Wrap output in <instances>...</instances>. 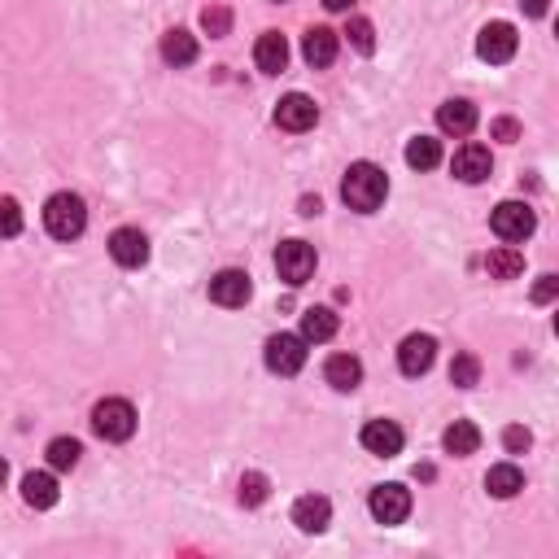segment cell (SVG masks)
I'll return each instance as SVG.
<instances>
[{"instance_id":"6da1fadb","label":"cell","mask_w":559,"mask_h":559,"mask_svg":"<svg viewBox=\"0 0 559 559\" xmlns=\"http://www.w3.org/2000/svg\"><path fill=\"white\" fill-rule=\"evenodd\" d=\"M341 197H346L350 210L372 214L385 206V197H389V175L380 171L376 162H354L346 171V180H341Z\"/></svg>"},{"instance_id":"7a4b0ae2","label":"cell","mask_w":559,"mask_h":559,"mask_svg":"<svg viewBox=\"0 0 559 559\" xmlns=\"http://www.w3.org/2000/svg\"><path fill=\"white\" fill-rule=\"evenodd\" d=\"M44 228L57 241H75L88 228V206H83V197L75 193H53L49 206H44Z\"/></svg>"},{"instance_id":"3957f363","label":"cell","mask_w":559,"mask_h":559,"mask_svg":"<svg viewBox=\"0 0 559 559\" xmlns=\"http://www.w3.org/2000/svg\"><path fill=\"white\" fill-rule=\"evenodd\" d=\"M92 428L105 442H127L136 433V407L127 398H105L92 407Z\"/></svg>"},{"instance_id":"277c9868","label":"cell","mask_w":559,"mask_h":559,"mask_svg":"<svg viewBox=\"0 0 559 559\" xmlns=\"http://www.w3.org/2000/svg\"><path fill=\"white\" fill-rule=\"evenodd\" d=\"M490 228L498 241H507V245H516V241H529L533 228H538V214H533L525 201H503V206H494L490 214Z\"/></svg>"},{"instance_id":"5b68a950","label":"cell","mask_w":559,"mask_h":559,"mask_svg":"<svg viewBox=\"0 0 559 559\" xmlns=\"http://www.w3.org/2000/svg\"><path fill=\"white\" fill-rule=\"evenodd\" d=\"M267 367L276 376H297L306 367V337H297V332H276V337H267Z\"/></svg>"},{"instance_id":"8992f818","label":"cell","mask_w":559,"mask_h":559,"mask_svg":"<svg viewBox=\"0 0 559 559\" xmlns=\"http://www.w3.org/2000/svg\"><path fill=\"white\" fill-rule=\"evenodd\" d=\"M315 245H306V241H284L280 249H276V271H280V280L284 284H306L315 276Z\"/></svg>"},{"instance_id":"52a82bcc","label":"cell","mask_w":559,"mask_h":559,"mask_svg":"<svg viewBox=\"0 0 559 559\" xmlns=\"http://www.w3.org/2000/svg\"><path fill=\"white\" fill-rule=\"evenodd\" d=\"M367 507H372V516L380 520V525H402V520L411 516V490L398 485V481L376 485L372 498H367Z\"/></svg>"},{"instance_id":"ba28073f","label":"cell","mask_w":559,"mask_h":559,"mask_svg":"<svg viewBox=\"0 0 559 559\" xmlns=\"http://www.w3.org/2000/svg\"><path fill=\"white\" fill-rule=\"evenodd\" d=\"M520 49V35L511 22H490L481 35H477V53H481V62H490V66H503L511 62Z\"/></svg>"},{"instance_id":"9c48e42d","label":"cell","mask_w":559,"mask_h":559,"mask_svg":"<svg viewBox=\"0 0 559 559\" xmlns=\"http://www.w3.org/2000/svg\"><path fill=\"white\" fill-rule=\"evenodd\" d=\"M319 123V105L306 97V92H289L280 105H276V127L280 132H311Z\"/></svg>"},{"instance_id":"30bf717a","label":"cell","mask_w":559,"mask_h":559,"mask_svg":"<svg viewBox=\"0 0 559 559\" xmlns=\"http://www.w3.org/2000/svg\"><path fill=\"white\" fill-rule=\"evenodd\" d=\"M433 363H437V341L428 337V332H411V337L398 346V367H402V376H424Z\"/></svg>"},{"instance_id":"8fae6325","label":"cell","mask_w":559,"mask_h":559,"mask_svg":"<svg viewBox=\"0 0 559 559\" xmlns=\"http://www.w3.org/2000/svg\"><path fill=\"white\" fill-rule=\"evenodd\" d=\"M249 293H254V284H249V276H245V271H236V267L219 271V276L210 280V302H214V306H228V311L245 306Z\"/></svg>"},{"instance_id":"7c38bea8","label":"cell","mask_w":559,"mask_h":559,"mask_svg":"<svg viewBox=\"0 0 559 559\" xmlns=\"http://www.w3.org/2000/svg\"><path fill=\"white\" fill-rule=\"evenodd\" d=\"M110 258L118 267H145L149 263V241L140 228H118L110 236Z\"/></svg>"},{"instance_id":"4fadbf2b","label":"cell","mask_w":559,"mask_h":559,"mask_svg":"<svg viewBox=\"0 0 559 559\" xmlns=\"http://www.w3.org/2000/svg\"><path fill=\"white\" fill-rule=\"evenodd\" d=\"M450 171H455V180H463V184H481V180H490L494 158L485 145H463L455 153V162H450Z\"/></svg>"},{"instance_id":"5bb4252c","label":"cell","mask_w":559,"mask_h":559,"mask_svg":"<svg viewBox=\"0 0 559 559\" xmlns=\"http://www.w3.org/2000/svg\"><path fill=\"white\" fill-rule=\"evenodd\" d=\"M363 450L380 459H394L402 450V428L394 420H367L363 424Z\"/></svg>"},{"instance_id":"9a60e30c","label":"cell","mask_w":559,"mask_h":559,"mask_svg":"<svg viewBox=\"0 0 559 559\" xmlns=\"http://www.w3.org/2000/svg\"><path fill=\"white\" fill-rule=\"evenodd\" d=\"M328 520H332V503L324 494H306L293 503V525L302 533H324Z\"/></svg>"},{"instance_id":"2e32d148","label":"cell","mask_w":559,"mask_h":559,"mask_svg":"<svg viewBox=\"0 0 559 559\" xmlns=\"http://www.w3.org/2000/svg\"><path fill=\"white\" fill-rule=\"evenodd\" d=\"M437 127H442L446 136H468L472 127H477V105L463 101V97L437 105Z\"/></svg>"},{"instance_id":"e0dca14e","label":"cell","mask_w":559,"mask_h":559,"mask_svg":"<svg viewBox=\"0 0 559 559\" xmlns=\"http://www.w3.org/2000/svg\"><path fill=\"white\" fill-rule=\"evenodd\" d=\"M254 62L263 75H280L284 66H289V40H284L280 31H267V35H258V44H254Z\"/></svg>"},{"instance_id":"ac0fdd59","label":"cell","mask_w":559,"mask_h":559,"mask_svg":"<svg viewBox=\"0 0 559 559\" xmlns=\"http://www.w3.org/2000/svg\"><path fill=\"white\" fill-rule=\"evenodd\" d=\"M302 57H306V66H315V70L332 66V62H337V31L311 27V31H306V40H302Z\"/></svg>"},{"instance_id":"d6986e66","label":"cell","mask_w":559,"mask_h":559,"mask_svg":"<svg viewBox=\"0 0 559 559\" xmlns=\"http://www.w3.org/2000/svg\"><path fill=\"white\" fill-rule=\"evenodd\" d=\"M324 380L332 389H341V394H350V389L363 385V363L354 359V354H332L324 363Z\"/></svg>"},{"instance_id":"ffe728a7","label":"cell","mask_w":559,"mask_h":559,"mask_svg":"<svg viewBox=\"0 0 559 559\" xmlns=\"http://www.w3.org/2000/svg\"><path fill=\"white\" fill-rule=\"evenodd\" d=\"M442 446H446V455H455V459H463V455H477V446H481V428L472 424V420H455L442 433Z\"/></svg>"},{"instance_id":"44dd1931","label":"cell","mask_w":559,"mask_h":559,"mask_svg":"<svg viewBox=\"0 0 559 559\" xmlns=\"http://www.w3.org/2000/svg\"><path fill=\"white\" fill-rule=\"evenodd\" d=\"M22 498H27V507H35V511H49L57 503V481L49 472H27V477H22Z\"/></svg>"},{"instance_id":"7402d4cb","label":"cell","mask_w":559,"mask_h":559,"mask_svg":"<svg viewBox=\"0 0 559 559\" xmlns=\"http://www.w3.org/2000/svg\"><path fill=\"white\" fill-rule=\"evenodd\" d=\"M162 57H166V66H193L197 62V40L184 27L166 31L162 35Z\"/></svg>"},{"instance_id":"603a6c76","label":"cell","mask_w":559,"mask_h":559,"mask_svg":"<svg viewBox=\"0 0 559 559\" xmlns=\"http://www.w3.org/2000/svg\"><path fill=\"white\" fill-rule=\"evenodd\" d=\"M485 271H490V280H516L520 271H525V254H520L516 245H498V249H490V258H485Z\"/></svg>"},{"instance_id":"cb8c5ba5","label":"cell","mask_w":559,"mask_h":559,"mask_svg":"<svg viewBox=\"0 0 559 559\" xmlns=\"http://www.w3.org/2000/svg\"><path fill=\"white\" fill-rule=\"evenodd\" d=\"M485 490L494 498H516L525 490V472H520L516 463H498V468H490V477H485Z\"/></svg>"},{"instance_id":"d4e9b609","label":"cell","mask_w":559,"mask_h":559,"mask_svg":"<svg viewBox=\"0 0 559 559\" xmlns=\"http://www.w3.org/2000/svg\"><path fill=\"white\" fill-rule=\"evenodd\" d=\"M302 337L306 341H332L337 337V315H332L328 306H311V311L302 315Z\"/></svg>"},{"instance_id":"484cf974","label":"cell","mask_w":559,"mask_h":559,"mask_svg":"<svg viewBox=\"0 0 559 559\" xmlns=\"http://www.w3.org/2000/svg\"><path fill=\"white\" fill-rule=\"evenodd\" d=\"M437 162H442V140L415 136L411 145H407V166H415V171H433Z\"/></svg>"},{"instance_id":"4316f807","label":"cell","mask_w":559,"mask_h":559,"mask_svg":"<svg viewBox=\"0 0 559 559\" xmlns=\"http://www.w3.org/2000/svg\"><path fill=\"white\" fill-rule=\"evenodd\" d=\"M44 455H49V468H57V472H70V468H75V463H79L83 446L75 442V437H53Z\"/></svg>"},{"instance_id":"83f0119b","label":"cell","mask_w":559,"mask_h":559,"mask_svg":"<svg viewBox=\"0 0 559 559\" xmlns=\"http://www.w3.org/2000/svg\"><path fill=\"white\" fill-rule=\"evenodd\" d=\"M271 494V481L263 477V472H245L241 477V490H236V498H241L245 507H263Z\"/></svg>"},{"instance_id":"f1b7e54d","label":"cell","mask_w":559,"mask_h":559,"mask_svg":"<svg viewBox=\"0 0 559 559\" xmlns=\"http://www.w3.org/2000/svg\"><path fill=\"white\" fill-rule=\"evenodd\" d=\"M450 380H455L459 389H472L481 380V363L472 359V354H455V363H450Z\"/></svg>"},{"instance_id":"f546056e","label":"cell","mask_w":559,"mask_h":559,"mask_svg":"<svg viewBox=\"0 0 559 559\" xmlns=\"http://www.w3.org/2000/svg\"><path fill=\"white\" fill-rule=\"evenodd\" d=\"M18 232H22V206L14 197H0V241H9Z\"/></svg>"},{"instance_id":"4dcf8cb0","label":"cell","mask_w":559,"mask_h":559,"mask_svg":"<svg viewBox=\"0 0 559 559\" xmlns=\"http://www.w3.org/2000/svg\"><path fill=\"white\" fill-rule=\"evenodd\" d=\"M201 27H206V35H214V40H223V35L232 31V9H223V5H210L206 14H201Z\"/></svg>"},{"instance_id":"1f68e13d","label":"cell","mask_w":559,"mask_h":559,"mask_svg":"<svg viewBox=\"0 0 559 559\" xmlns=\"http://www.w3.org/2000/svg\"><path fill=\"white\" fill-rule=\"evenodd\" d=\"M346 35H350V44H354L359 53H372V49H376V31H372V22H367V18H350Z\"/></svg>"},{"instance_id":"d6a6232c","label":"cell","mask_w":559,"mask_h":559,"mask_svg":"<svg viewBox=\"0 0 559 559\" xmlns=\"http://www.w3.org/2000/svg\"><path fill=\"white\" fill-rule=\"evenodd\" d=\"M503 446L511 450V455H520V450H529L533 446V437H529V428H520V424H511L507 433H503Z\"/></svg>"},{"instance_id":"836d02e7","label":"cell","mask_w":559,"mask_h":559,"mask_svg":"<svg viewBox=\"0 0 559 559\" xmlns=\"http://www.w3.org/2000/svg\"><path fill=\"white\" fill-rule=\"evenodd\" d=\"M555 293H559V280L555 276H542L538 284H533V302H551Z\"/></svg>"},{"instance_id":"e575fe53","label":"cell","mask_w":559,"mask_h":559,"mask_svg":"<svg viewBox=\"0 0 559 559\" xmlns=\"http://www.w3.org/2000/svg\"><path fill=\"white\" fill-rule=\"evenodd\" d=\"M494 136H498V140H516V136H520V127L511 123V118H498V123H494Z\"/></svg>"},{"instance_id":"d590c367","label":"cell","mask_w":559,"mask_h":559,"mask_svg":"<svg viewBox=\"0 0 559 559\" xmlns=\"http://www.w3.org/2000/svg\"><path fill=\"white\" fill-rule=\"evenodd\" d=\"M520 9H525L529 18H542L546 14V0H520Z\"/></svg>"},{"instance_id":"8d00e7d4","label":"cell","mask_w":559,"mask_h":559,"mask_svg":"<svg viewBox=\"0 0 559 559\" xmlns=\"http://www.w3.org/2000/svg\"><path fill=\"white\" fill-rule=\"evenodd\" d=\"M354 0H324V9H332V14H350Z\"/></svg>"},{"instance_id":"74e56055","label":"cell","mask_w":559,"mask_h":559,"mask_svg":"<svg viewBox=\"0 0 559 559\" xmlns=\"http://www.w3.org/2000/svg\"><path fill=\"white\" fill-rule=\"evenodd\" d=\"M324 206H319V197H302V214H319Z\"/></svg>"},{"instance_id":"f35d334b","label":"cell","mask_w":559,"mask_h":559,"mask_svg":"<svg viewBox=\"0 0 559 559\" xmlns=\"http://www.w3.org/2000/svg\"><path fill=\"white\" fill-rule=\"evenodd\" d=\"M5 481H9V463L0 459V490H5Z\"/></svg>"}]
</instances>
